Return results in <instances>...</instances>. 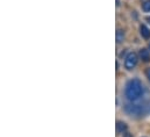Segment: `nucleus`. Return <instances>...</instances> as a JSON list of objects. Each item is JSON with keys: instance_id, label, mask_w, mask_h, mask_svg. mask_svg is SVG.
Wrapping results in <instances>:
<instances>
[{"instance_id": "nucleus-9", "label": "nucleus", "mask_w": 150, "mask_h": 137, "mask_svg": "<svg viewBox=\"0 0 150 137\" xmlns=\"http://www.w3.org/2000/svg\"><path fill=\"white\" fill-rule=\"evenodd\" d=\"M146 77L148 78V80L150 81V68H148L146 70Z\"/></svg>"}, {"instance_id": "nucleus-10", "label": "nucleus", "mask_w": 150, "mask_h": 137, "mask_svg": "<svg viewBox=\"0 0 150 137\" xmlns=\"http://www.w3.org/2000/svg\"><path fill=\"white\" fill-rule=\"evenodd\" d=\"M122 137H133V135H132V134H129V133H125Z\"/></svg>"}, {"instance_id": "nucleus-11", "label": "nucleus", "mask_w": 150, "mask_h": 137, "mask_svg": "<svg viewBox=\"0 0 150 137\" xmlns=\"http://www.w3.org/2000/svg\"><path fill=\"white\" fill-rule=\"evenodd\" d=\"M147 21H148V22L150 23V16H148V18H147Z\"/></svg>"}, {"instance_id": "nucleus-5", "label": "nucleus", "mask_w": 150, "mask_h": 137, "mask_svg": "<svg viewBox=\"0 0 150 137\" xmlns=\"http://www.w3.org/2000/svg\"><path fill=\"white\" fill-rule=\"evenodd\" d=\"M139 56H140V58H141L143 62H146V63L150 61V52H149V50H147V49H141L140 52H139Z\"/></svg>"}, {"instance_id": "nucleus-3", "label": "nucleus", "mask_w": 150, "mask_h": 137, "mask_svg": "<svg viewBox=\"0 0 150 137\" xmlns=\"http://www.w3.org/2000/svg\"><path fill=\"white\" fill-rule=\"evenodd\" d=\"M137 62H139V56H137V54H135V52H129V54L126 56V59H125V68L130 71V70L135 68V66L137 65Z\"/></svg>"}, {"instance_id": "nucleus-8", "label": "nucleus", "mask_w": 150, "mask_h": 137, "mask_svg": "<svg viewBox=\"0 0 150 137\" xmlns=\"http://www.w3.org/2000/svg\"><path fill=\"white\" fill-rule=\"evenodd\" d=\"M142 8L144 12H150V0H146L142 4Z\"/></svg>"}, {"instance_id": "nucleus-12", "label": "nucleus", "mask_w": 150, "mask_h": 137, "mask_svg": "<svg viewBox=\"0 0 150 137\" xmlns=\"http://www.w3.org/2000/svg\"><path fill=\"white\" fill-rule=\"evenodd\" d=\"M149 49H150V44H149Z\"/></svg>"}, {"instance_id": "nucleus-4", "label": "nucleus", "mask_w": 150, "mask_h": 137, "mask_svg": "<svg viewBox=\"0 0 150 137\" xmlns=\"http://www.w3.org/2000/svg\"><path fill=\"white\" fill-rule=\"evenodd\" d=\"M140 34L144 40H148V38H150V29L146 25H141L140 26Z\"/></svg>"}, {"instance_id": "nucleus-7", "label": "nucleus", "mask_w": 150, "mask_h": 137, "mask_svg": "<svg viewBox=\"0 0 150 137\" xmlns=\"http://www.w3.org/2000/svg\"><path fill=\"white\" fill-rule=\"evenodd\" d=\"M123 38H125V32L121 30V29H117L116 30V42L121 43L123 41Z\"/></svg>"}, {"instance_id": "nucleus-1", "label": "nucleus", "mask_w": 150, "mask_h": 137, "mask_svg": "<svg viewBox=\"0 0 150 137\" xmlns=\"http://www.w3.org/2000/svg\"><path fill=\"white\" fill-rule=\"evenodd\" d=\"M144 94V87L143 84L140 79H130L127 84H126V88H125V97L127 98V100L134 102L137 101L140 98H142Z\"/></svg>"}, {"instance_id": "nucleus-2", "label": "nucleus", "mask_w": 150, "mask_h": 137, "mask_svg": "<svg viewBox=\"0 0 150 137\" xmlns=\"http://www.w3.org/2000/svg\"><path fill=\"white\" fill-rule=\"evenodd\" d=\"M125 112L130 116H146L150 113V103H132L125 106Z\"/></svg>"}, {"instance_id": "nucleus-6", "label": "nucleus", "mask_w": 150, "mask_h": 137, "mask_svg": "<svg viewBox=\"0 0 150 137\" xmlns=\"http://www.w3.org/2000/svg\"><path fill=\"white\" fill-rule=\"evenodd\" d=\"M127 124L125 123V122H122V121H117L116 122V131L119 133V134H125V133H127Z\"/></svg>"}]
</instances>
